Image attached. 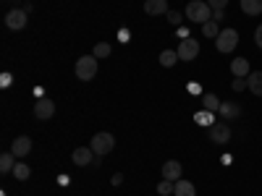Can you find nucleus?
Instances as JSON below:
<instances>
[{"label":"nucleus","instance_id":"nucleus-1","mask_svg":"<svg viewBox=\"0 0 262 196\" xmlns=\"http://www.w3.org/2000/svg\"><path fill=\"white\" fill-rule=\"evenodd\" d=\"M186 18L194 21V24H207L212 18V8L207 6V0H191L186 6Z\"/></svg>","mask_w":262,"mask_h":196},{"label":"nucleus","instance_id":"nucleus-2","mask_svg":"<svg viewBox=\"0 0 262 196\" xmlns=\"http://www.w3.org/2000/svg\"><path fill=\"white\" fill-rule=\"evenodd\" d=\"M76 76L79 81H92L97 76V58L95 55H84L76 60Z\"/></svg>","mask_w":262,"mask_h":196},{"label":"nucleus","instance_id":"nucleus-3","mask_svg":"<svg viewBox=\"0 0 262 196\" xmlns=\"http://www.w3.org/2000/svg\"><path fill=\"white\" fill-rule=\"evenodd\" d=\"M92 152L97 157H105L107 152H113V146H116V139H113V134H107V131H100V134H95L92 136Z\"/></svg>","mask_w":262,"mask_h":196},{"label":"nucleus","instance_id":"nucleus-4","mask_svg":"<svg viewBox=\"0 0 262 196\" xmlns=\"http://www.w3.org/2000/svg\"><path fill=\"white\" fill-rule=\"evenodd\" d=\"M236 45H238V32L236 29H221V34L215 37L217 53H233Z\"/></svg>","mask_w":262,"mask_h":196},{"label":"nucleus","instance_id":"nucleus-5","mask_svg":"<svg viewBox=\"0 0 262 196\" xmlns=\"http://www.w3.org/2000/svg\"><path fill=\"white\" fill-rule=\"evenodd\" d=\"M34 115H37V120H50L55 115V102L48 97H39L34 102Z\"/></svg>","mask_w":262,"mask_h":196},{"label":"nucleus","instance_id":"nucleus-6","mask_svg":"<svg viewBox=\"0 0 262 196\" xmlns=\"http://www.w3.org/2000/svg\"><path fill=\"white\" fill-rule=\"evenodd\" d=\"M231 139V126L226 120H217L215 126H210V141L212 144H226Z\"/></svg>","mask_w":262,"mask_h":196},{"label":"nucleus","instance_id":"nucleus-7","mask_svg":"<svg viewBox=\"0 0 262 196\" xmlns=\"http://www.w3.org/2000/svg\"><path fill=\"white\" fill-rule=\"evenodd\" d=\"M6 27L13 29V32L24 29V27H27V11H24V8H11V11L6 13Z\"/></svg>","mask_w":262,"mask_h":196},{"label":"nucleus","instance_id":"nucleus-8","mask_svg":"<svg viewBox=\"0 0 262 196\" xmlns=\"http://www.w3.org/2000/svg\"><path fill=\"white\" fill-rule=\"evenodd\" d=\"M179 58L181 60H194L196 55H200V42H196L194 37H189V39H181V45H179Z\"/></svg>","mask_w":262,"mask_h":196},{"label":"nucleus","instance_id":"nucleus-9","mask_svg":"<svg viewBox=\"0 0 262 196\" xmlns=\"http://www.w3.org/2000/svg\"><path fill=\"white\" fill-rule=\"evenodd\" d=\"M95 152H92V146H79V149H74V155H71V160H74V165H79V167H86V165H92L95 162Z\"/></svg>","mask_w":262,"mask_h":196},{"label":"nucleus","instance_id":"nucleus-10","mask_svg":"<svg viewBox=\"0 0 262 196\" xmlns=\"http://www.w3.org/2000/svg\"><path fill=\"white\" fill-rule=\"evenodd\" d=\"M11 152L16 157H27L29 152H32V139L29 136H16V141L11 144Z\"/></svg>","mask_w":262,"mask_h":196},{"label":"nucleus","instance_id":"nucleus-11","mask_svg":"<svg viewBox=\"0 0 262 196\" xmlns=\"http://www.w3.org/2000/svg\"><path fill=\"white\" fill-rule=\"evenodd\" d=\"M231 74L236 76V79H247L252 71H249V60L247 58H233L231 60Z\"/></svg>","mask_w":262,"mask_h":196},{"label":"nucleus","instance_id":"nucleus-12","mask_svg":"<svg viewBox=\"0 0 262 196\" xmlns=\"http://www.w3.org/2000/svg\"><path fill=\"white\" fill-rule=\"evenodd\" d=\"M163 178L165 181H181V162H176V160L163 162Z\"/></svg>","mask_w":262,"mask_h":196},{"label":"nucleus","instance_id":"nucleus-13","mask_svg":"<svg viewBox=\"0 0 262 196\" xmlns=\"http://www.w3.org/2000/svg\"><path fill=\"white\" fill-rule=\"evenodd\" d=\"M170 8H168V3L165 0H144V13L147 16H163V13H168Z\"/></svg>","mask_w":262,"mask_h":196},{"label":"nucleus","instance_id":"nucleus-14","mask_svg":"<svg viewBox=\"0 0 262 196\" xmlns=\"http://www.w3.org/2000/svg\"><path fill=\"white\" fill-rule=\"evenodd\" d=\"M217 113H221L223 120H236L238 115H242V105H238V102H223Z\"/></svg>","mask_w":262,"mask_h":196},{"label":"nucleus","instance_id":"nucleus-15","mask_svg":"<svg viewBox=\"0 0 262 196\" xmlns=\"http://www.w3.org/2000/svg\"><path fill=\"white\" fill-rule=\"evenodd\" d=\"M247 89L257 97H262V71H252L247 76Z\"/></svg>","mask_w":262,"mask_h":196},{"label":"nucleus","instance_id":"nucleus-16","mask_svg":"<svg viewBox=\"0 0 262 196\" xmlns=\"http://www.w3.org/2000/svg\"><path fill=\"white\" fill-rule=\"evenodd\" d=\"M13 167H16V155L13 152H3V155H0V173H13Z\"/></svg>","mask_w":262,"mask_h":196},{"label":"nucleus","instance_id":"nucleus-17","mask_svg":"<svg viewBox=\"0 0 262 196\" xmlns=\"http://www.w3.org/2000/svg\"><path fill=\"white\" fill-rule=\"evenodd\" d=\"M173 196H196V188H194V183H189V181H176V191H173Z\"/></svg>","mask_w":262,"mask_h":196},{"label":"nucleus","instance_id":"nucleus-18","mask_svg":"<svg viewBox=\"0 0 262 196\" xmlns=\"http://www.w3.org/2000/svg\"><path fill=\"white\" fill-rule=\"evenodd\" d=\"M242 11L247 16H259L262 13V0H242Z\"/></svg>","mask_w":262,"mask_h":196},{"label":"nucleus","instance_id":"nucleus-19","mask_svg":"<svg viewBox=\"0 0 262 196\" xmlns=\"http://www.w3.org/2000/svg\"><path fill=\"white\" fill-rule=\"evenodd\" d=\"M202 102H205V110H210V113H217L221 110V100H217V94H212V92H207V94H202Z\"/></svg>","mask_w":262,"mask_h":196},{"label":"nucleus","instance_id":"nucleus-20","mask_svg":"<svg viewBox=\"0 0 262 196\" xmlns=\"http://www.w3.org/2000/svg\"><path fill=\"white\" fill-rule=\"evenodd\" d=\"M181 58H179V53L176 50H163L160 53V65H165V68H170V65H176Z\"/></svg>","mask_w":262,"mask_h":196},{"label":"nucleus","instance_id":"nucleus-21","mask_svg":"<svg viewBox=\"0 0 262 196\" xmlns=\"http://www.w3.org/2000/svg\"><path fill=\"white\" fill-rule=\"evenodd\" d=\"M215 113H210V110H200V113H196L194 115V123H200V126H215V118H212Z\"/></svg>","mask_w":262,"mask_h":196},{"label":"nucleus","instance_id":"nucleus-22","mask_svg":"<svg viewBox=\"0 0 262 196\" xmlns=\"http://www.w3.org/2000/svg\"><path fill=\"white\" fill-rule=\"evenodd\" d=\"M13 176H16L18 181H27V178L32 176V167H29L27 162H16V167H13Z\"/></svg>","mask_w":262,"mask_h":196},{"label":"nucleus","instance_id":"nucleus-23","mask_svg":"<svg viewBox=\"0 0 262 196\" xmlns=\"http://www.w3.org/2000/svg\"><path fill=\"white\" fill-rule=\"evenodd\" d=\"M202 34H205V37H210V39H215L217 34H221V27H217V21H212V18H210L207 24H202Z\"/></svg>","mask_w":262,"mask_h":196},{"label":"nucleus","instance_id":"nucleus-24","mask_svg":"<svg viewBox=\"0 0 262 196\" xmlns=\"http://www.w3.org/2000/svg\"><path fill=\"white\" fill-rule=\"evenodd\" d=\"M111 50H113V47L107 45V42H97V45H95V53H92V55L102 60V58H111Z\"/></svg>","mask_w":262,"mask_h":196},{"label":"nucleus","instance_id":"nucleus-25","mask_svg":"<svg viewBox=\"0 0 262 196\" xmlns=\"http://www.w3.org/2000/svg\"><path fill=\"white\" fill-rule=\"evenodd\" d=\"M173 191H176V181H165V178H163V181L158 183V193H160V196H170Z\"/></svg>","mask_w":262,"mask_h":196},{"label":"nucleus","instance_id":"nucleus-26","mask_svg":"<svg viewBox=\"0 0 262 196\" xmlns=\"http://www.w3.org/2000/svg\"><path fill=\"white\" fill-rule=\"evenodd\" d=\"M207 6H210L212 11H226V6H228V0H207Z\"/></svg>","mask_w":262,"mask_h":196},{"label":"nucleus","instance_id":"nucleus-27","mask_svg":"<svg viewBox=\"0 0 262 196\" xmlns=\"http://www.w3.org/2000/svg\"><path fill=\"white\" fill-rule=\"evenodd\" d=\"M165 16H168V21H170L173 27H181V13L179 11H168Z\"/></svg>","mask_w":262,"mask_h":196},{"label":"nucleus","instance_id":"nucleus-28","mask_svg":"<svg viewBox=\"0 0 262 196\" xmlns=\"http://www.w3.org/2000/svg\"><path fill=\"white\" fill-rule=\"evenodd\" d=\"M231 89H233V92H244V89H247V79H233Z\"/></svg>","mask_w":262,"mask_h":196},{"label":"nucleus","instance_id":"nucleus-29","mask_svg":"<svg viewBox=\"0 0 262 196\" xmlns=\"http://www.w3.org/2000/svg\"><path fill=\"white\" fill-rule=\"evenodd\" d=\"M131 39V32L128 29H118V42H128Z\"/></svg>","mask_w":262,"mask_h":196},{"label":"nucleus","instance_id":"nucleus-30","mask_svg":"<svg viewBox=\"0 0 262 196\" xmlns=\"http://www.w3.org/2000/svg\"><path fill=\"white\" fill-rule=\"evenodd\" d=\"M11 81H13V76H11L8 71H6L3 76H0V86H11Z\"/></svg>","mask_w":262,"mask_h":196},{"label":"nucleus","instance_id":"nucleus-31","mask_svg":"<svg viewBox=\"0 0 262 196\" xmlns=\"http://www.w3.org/2000/svg\"><path fill=\"white\" fill-rule=\"evenodd\" d=\"M254 42H257V47L262 50V24L257 27V32H254Z\"/></svg>","mask_w":262,"mask_h":196},{"label":"nucleus","instance_id":"nucleus-32","mask_svg":"<svg viewBox=\"0 0 262 196\" xmlns=\"http://www.w3.org/2000/svg\"><path fill=\"white\" fill-rule=\"evenodd\" d=\"M223 18H226V11H212V21H217V24H221Z\"/></svg>","mask_w":262,"mask_h":196},{"label":"nucleus","instance_id":"nucleus-33","mask_svg":"<svg viewBox=\"0 0 262 196\" xmlns=\"http://www.w3.org/2000/svg\"><path fill=\"white\" fill-rule=\"evenodd\" d=\"M179 37H181V39H189L191 34H189V29H184V27H179Z\"/></svg>","mask_w":262,"mask_h":196},{"label":"nucleus","instance_id":"nucleus-34","mask_svg":"<svg viewBox=\"0 0 262 196\" xmlns=\"http://www.w3.org/2000/svg\"><path fill=\"white\" fill-rule=\"evenodd\" d=\"M123 183V176H121V173H116V176H113V186H121Z\"/></svg>","mask_w":262,"mask_h":196}]
</instances>
